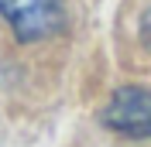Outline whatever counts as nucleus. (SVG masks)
<instances>
[{"label":"nucleus","instance_id":"f257e3e1","mask_svg":"<svg viewBox=\"0 0 151 147\" xmlns=\"http://www.w3.org/2000/svg\"><path fill=\"white\" fill-rule=\"evenodd\" d=\"M0 14L7 17L17 41H41L62 31L65 10L62 0H0Z\"/></svg>","mask_w":151,"mask_h":147},{"label":"nucleus","instance_id":"f03ea898","mask_svg":"<svg viewBox=\"0 0 151 147\" xmlns=\"http://www.w3.org/2000/svg\"><path fill=\"white\" fill-rule=\"evenodd\" d=\"M100 123L124 137H151V89L120 86L100 110Z\"/></svg>","mask_w":151,"mask_h":147}]
</instances>
